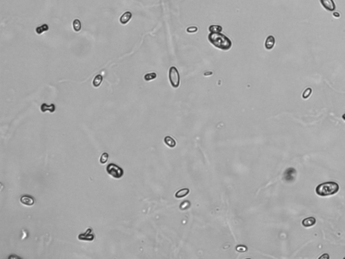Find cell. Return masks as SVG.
I'll use <instances>...</instances> for the list:
<instances>
[{"instance_id":"cell-24","label":"cell","mask_w":345,"mask_h":259,"mask_svg":"<svg viewBox=\"0 0 345 259\" xmlns=\"http://www.w3.org/2000/svg\"><path fill=\"white\" fill-rule=\"evenodd\" d=\"M342 119H343V120L345 121V114H344V115L342 116Z\"/></svg>"},{"instance_id":"cell-19","label":"cell","mask_w":345,"mask_h":259,"mask_svg":"<svg viewBox=\"0 0 345 259\" xmlns=\"http://www.w3.org/2000/svg\"><path fill=\"white\" fill-rule=\"evenodd\" d=\"M156 78V74L155 72L149 73V74H146L144 76V80L146 81H150L152 80L155 79Z\"/></svg>"},{"instance_id":"cell-23","label":"cell","mask_w":345,"mask_h":259,"mask_svg":"<svg viewBox=\"0 0 345 259\" xmlns=\"http://www.w3.org/2000/svg\"><path fill=\"white\" fill-rule=\"evenodd\" d=\"M329 258V256L328 255V254H326L325 255H324H324H323V256H321V257H320V258Z\"/></svg>"},{"instance_id":"cell-1","label":"cell","mask_w":345,"mask_h":259,"mask_svg":"<svg viewBox=\"0 0 345 259\" xmlns=\"http://www.w3.org/2000/svg\"><path fill=\"white\" fill-rule=\"evenodd\" d=\"M208 39L212 45L224 51L230 49L232 46V42L229 38L220 33H210Z\"/></svg>"},{"instance_id":"cell-3","label":"cell","mask_w":345,"mask_h":259,"mask_svg":"<svg viewBox=\"0 0 345 259\" xmlns=\"http://www.w3.org/2000/svg\"><path fill=\"white\" fill-rule=\"evenodd\" d=\"M107 173L115 179H120L123 177L124 171L123 169L116 164L110 163L106 168Z\"/></svg>"},{"instance_id":"cell-10","label":"cell","mask_w":345,"mask_h":259,"mask_svg":"<svg viewBox=\"0 0 345 259\" xmlns=\"http://www.w3.org/2000/svg\"><path fill=\"white\" fill-rule=\"evenodd\" d=\"M132 17V13H131L130 12H126L124 13L122 16H121V18H120V20H119V21H120V22L122 24H126L131 20Z\"/></svg>"},{"instance_id":"cell-20","label":"cell","mask_w":345,"mask_h":259,"mask_svg":"<svg viewBox=\"0 0 345 259\" xmlns=\"http://www.w3.org/2000/svg\"><path fill=\"white\" fill-rule=\"evenodd\" d=\"M311 92H312L311 88H307L306 90H305L304 91V92H303V98H307L308 97H309L310 95H311Z\"/></svg>"},{"instance_id":"cell-16","label":"cell","mask_w":345,"mask_h":259,"mask_svg":"<svg viewBox=\"0 0 345 259\" xmlns=\"http://www.w3.org/2000/svg\"><path fill=\"white\" fill-rule=\"evenodd\" d=\"M48 30H49V26H48L47 24H43L42 26L37 27V28L36 29V34H38V35H41V34L44 33V32L48 31Z\"/></svg>"},{"instance_id":"cell-21","label":"cell","mask_w":345,"mask_h":259,"mask_svg":"<svg viewBox=\"0 0 345 259\" xmlns=\"http://www.w3.org/2000/svg\"><path fill=\"white\" fill-rule=\"evenodd\" d=\"M197 31L196 26H190L187 29V32L189 33H194Z\"/></svg>"},{"instance_id":"cell-5","label":"cell","mask_w":345,"mask_h":259,"mask_svg":"<svg viewBox=\"0 0 345 259\" xmlns=\"http://www.w3.org/2000/svg\"><path fill=\"white\" fill-rule=\"evenodd\" d=\"M95 234L93 232V230L91 228H88V230L86 231V232L84 233H81L78 235V240H81V241H88L91 242L93 241L95 239Z\"/></svg>"},{"instance_id":"cell-7","label":"cell","mask_w":345,"mask_h":259,"mask_svg":"<svg viewBox=\"0 0 345 259\" xmlns=\"http://www.w3.org/2000/svg\"><path fill=\"white\" fill-rule=\"evenodd\" d=\"M321 5L326 10L333 12L336 10V5L333 0H320Z\"/></svg>"},{"instance_id":"cell-6","label":"cell","mask_w":345,"mask_h":259,"mask_svg":"<svg viewBox=\"0 0 345 259\" xmlns=\"http://www.w3.org/2000/svg\"><path fill=\"white\" fill-rule=\"evenodd\" d=\"M20 202L23 205L26 206V207H31V206L34 205L35 200L33 196L28 195V194H24L20 197Z\"/></svg>"},{"instance_id":"cell-15","label":"cell","mask_w":345,"mask_h":259,"mask_svg":"<svg viewBox=\"0 0 345 259\" xmlns=\"http://www.w3.org/2000/svg\"><path fill=\"white\" fill-rule=\"evenodd\" d=\"M102 81L103 76H101V74L96 76L95 79L93 80V86L95 87H98L101 85V84L102 83Z\"/></svg>"},{"instance_id":"cell-12","label":"cell","mask_w":345,"mask_h":259,"mask_svg":"<svg viewBox=\"0 0 345 259\" xmlns=\"http://www.w3.org/2000/svg\"><path fill=\"white\" fill-rule=\"evenodd\" d=\"M164 142L168 146H169V147H171V148H173L176 146L175 141V140L172 138V137L169 136H167L165 137V139H164Z\"/></svg>"},{"instance_id":"cell-22","label":"cell","mask_w":345,"mask_h":259,"mask_svg":"<svg viewBox=\"0 0 345 259\" xmlns=\"http://www.w3.org/2000/svg\"><path fill=\"white\" fill-rule=\"evenodd\" d=\"M247 250V247L243 246V245H241V246H238L237 247V250L238 252H241V253H242V252H245Z\"/></svg>"},{"instance_id":"cell-4","label":"cell","mask_w":345,"mask_h":259,"mask_svg":"<svg viewBox=\"0 0 345 259\" xmlns=\"http://www.w3.org/2000/svg\"><path fill=\"white\" fill-rule=\"evenodd\" d=\"M169 78L171 86L175 88H178L180 84V76L177 68L172 66L169 70Z\"/></svg>"},{"instance_id":"cell-18","label":"cell","mask_w":345,"mask_h":259,"mask_svg":"<svg viewBox=\"0 0 345 259\" xmlns=\"http://www.w3.org/2000/svg\"><path fill=\"white\" fill-rule=\"evenodd\" d=\"M108 159H109V154L107 153H103L100 157V163L103 165L105 164L107 162Z\"/></svg>"},{"instance_id":"cell-9","label":"cell","mask_w":345,"mask_h":259,"mask_svg":"<svg viewBox=\"0 0 345 259\" xmlns=\"http://www.w3.org/2000/svg\"><path fill=\"white\" fill-rule=\"evenodd\" d=\"M316 219H315L314 217H308V218L303 219V221H302V225L305 227V228H309V227L314 225L316 224Z\"/></svg>"},{"instance_id":"cell-17","label":"cell","mask_w":345,"mask_h":259,"mask_svg":"<svg viewBox=\"0 0 345 259\" xmlns=\"http://www.w3.org/2000/svg\"><path fill=\"white\" fill-rule=\"evenodd\" d=\"M81 22L78 19H76L73 22V28L76 32H79L81 30Z\"/></svg>"},{"instance_id":"cell-13","label":"cell","mask_w":345,"mask_h":259,"mask_svg":"<svg viewBox=\"0 0 345 259\" xmlns=\"http://www.w3.org/2000/svg\"><path fill=\"white\" fill-rule=\"evenodd\" d=\"M189 192H190V190L188 188L181 189V190H179L178 192H177V193L175 194V197L176 198H183V197L187 196V194H189Z\"/></svg>"},{"instance_id":"cell-14","label":"cell","mask_w":345,"mask_h":259,"mask_svg":"<svg viewBox=\"0 0 345 259\" xmlns=\"http://www.w3.org/2000/svg\"><path fill=\"white\" fill-rule=\"evenodd\" d=\"M208 30L210 33H221L222 28L221 26H219V25H211L209 27Z\"/></svg>"},{"instance_id":"cell-2","label":"cell","mask_w":345,"mask_h":259,"mask_svg":"<svg viewBox=\"0 0 345 259\" xmlns=\"http://www.w3.org/2000/svg\"><path fill=\"white\" fill-rule=\"evenodd\" d=\"M339 190V185L334 182H328L322 183L317 186L316 192L320 196H332L336 194Z\"/></svg>"},{"instance_id":"cell-11","label":"cell","mask_w":345,"mask_h":259,"mask_svg":"<svg viewBox=\"0 0 345 259\" xmlns=\"http://www.w3.org/2000/svg\"><path fill=\"white\" fill-rule=\"evenodd\" d=\"M41 111L43 112V113L47 111H49L51 113H53V112L56 111V106H55L54 104H51L49 105H48L46 103H43L41 105Z\"/></svg>"},{"instance_id":"cell-8","label":"cell","mask_w":345,"mask_h":259,"mask_svg":"<svg viewBox=\"0 0 345 259\" xmlns=\"http://www.w3.org/2000/svg\"><path fill=\"white\" fill-rule=\"evenodd\" d=\"M275 45V38L272 35L268 36L265 41V47L266 49H272Z\"/></svg>"}]
</instances>
